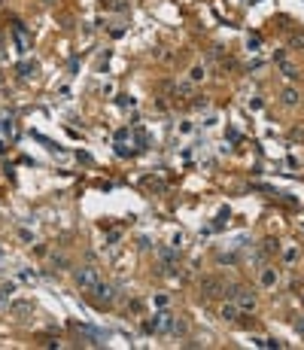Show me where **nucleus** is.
<instances>
[{
	"label": "nucleus",
	"instance_id": "17",
	"mask_svg": "<svg viewBox=\"0 0 304 350\" xmlns=\"http://www.w3.org/2000/svg\"><path fill=\"white\" fill-rule=\"evenodd\" d=\"M277 250H280V244H277L274 238H268V241H265V253H277Z\"/></svg>",
	"mask_w": 304,
	"mask_h": 350
},
{
	"label": "nucleus",
	"instance_id": "9",
	"mask_svg": "<svg viewBox=\"0 0 304 350\" xmlns=\"http://www.w3.org/2000/svg\"><path fill=\"white\" fill-rule=\"evenodd\" d=\"M280 100H283L286 107H295V104H298V92H295L292 85H286V88H283V95H280Z\"/></svg>",
	"mask_w": 304,
	"mask_h": 350
},
{
	"label": "nucleus",
	"instance_id": "14",
	"mask_svg": "<svg viewBox=\"0 0 304 350\" xmlns=\"http://www.w3.org/2000/svg\"><path fill=\"white\" fill-rule=\"evenodd\" d=\"M33 70H37V61H31V64H28V61H25V64H18V73H21V76H33Z\"/></svg>",
	"mask_w": 304,
	"mask_h": 350
},
{
	"label": "nucleus",
	"instance_id": "1",
	"mask_svg": "<svg viewBox=\"0 0 304 350\" xmlns=\"http://www.w3.org/2000/svg\"><path fill=\"white\" fill-rule=\"evenodd\" d=\"M73 280H76V286H80L82 292H92V289L97 286L100 274H97V268H95V265H80V268L73 271Z\"/></svg>",
	"mask_w": 304,
	"mask_h": 350
},
{
	"label": "nucleus",
	"instance_id": "18",
	"mask_svg": "<svg viewBox=\"0 0 304 350\" xmlns=\"http://www.w3.org/2000/svg\"><path fill=\"white\" fill-rule=\"evenodd\" d=\"M18 238H21V241H25V244H33V234H31L28 229H21V232H18Z\"/></svg>",
	"mask_w": 304,
	"mask_h": 350
},
{
	"label": "nucleus",
	"instance_id": "11",
	"mask_svg": "<svg viewBox=\"0 0 304 350\" xmlns=\"http://www.w3.org/2000/svg\"><path fill=\"white\" fill-rule=\"evenodd\" d=\"M16 292V286L13 283H0V311L6 308V301H9V296Z\"/></svg>",
	"mask_w": 304,
	"mask_h": 350
},
{
	"label": "nucleus",
	"instance_id": "22",
	"mask_svg": "<svg viewBox=\"0 0 304 350\" xmlns=\"http://www.w3.org/2000/svg\"><path fill=\"white\" fill-rule=\"evenodd\" d=\"M301 301H304V296H301Z\"/></svg>",
	"mask_w": 304,
	"mask_h": 350
},
{
	"label": "nucleus",
	"instance_id": "16",
	"mask_svg": "<svg viewBox=\"0 0 304 350\" xmlns=\"http://www.w3.org/2000/svg\"><path fill=\"white\" fill-rule=\"evenodd\" d=\"M289 46H292V49H304V33H292V37H289Z\"/></svg>",
	"mask_w": 304,
	"mask_h": 350
},
{
	"label": "nucleus",
	"instance_id": "2",
	"mask_svg": "<svg viewBox=\"0 0 304 350\" xmlns=\"http://www.w3.org/2000/svg\"><path fill=\"white\" fill-rule=\"evenodd\" d=\"M228 299L231 301H238V308H240V314H246V311H256V292H250V289H243V286H228Z\"/></svg>",
	"mask_w": 304,
	"mask_h": 350
},
{
	"label": "nucleus",
	"instance_id": "12",
	"mask_svg": "<svg viewBox=\"0 0 304 350\" xmlns=\"http://www.w3.org/2000/svg\"><path fill=\"white\" fill-rule=\"evenodd\" d=\"M189 88H192V83H179V85H174L171 92H174V98L176 100H186L189 98Z\"/></svg>",
	"mask_w": 304,
	"mask_h": 350
},
{
	"label": "nucleus",
	"instance_id": "3",
	"mask_svg": "<svg viewBox=\"0 0 304 350\" xmlns=\"http://www.w3.org/2000/svg\"><path fill=\"white\" fill-rule=\"evenodd\" d=\"M92 299H95L97 308H110V304L116 301V286H112V283H100V280H97V286L92 289Z\"/></svg>",
	"mask_w": 304,
	"mask_h": 350
},
{
	"label": "nucleus",
	"instance_id": "8",
	"mask_svg": "<svg viewBox=\"0 0 304 350\" xmlns=\"http://www.w3.org/2000/svg\"><path fill=\"white\" fill-rule=\"evenodd\" d=\"M298 256H301V250H298V244H286V247H283V262H286V265H292V262H298Z\"/></svg>",
	"mask_w": 304,
	"mask_h": 350
},
{
	"label": "nucleus",
	"instance_id": "20",
	"mask_svg": "<svg viewBox=\"0 0 304 350\" xmlns=\"http://www.w3.org/2000/svg\"><path fill=\"white\" fill-rule=\"evenodd\" d=\"M43 3H46V6H52V3H55V0H43Z\"/></svg>",
	"mask_w": 304,
	"mask_h": 350
},
{
	"label": "nucleus",
	"instance_id": "5",
	"mask_svg": "<svg viewBox=\"0 0 304 350\" xmlns=\"http://www.w3.org/2000/svg\"><path fill=\"white\" fill-rule=\"evenodd\" d=\"M198 289L204 292L207 299H210V296H222V292H225V280H222V277H201Z\"/></svg>",
	"mask_w": 304,
	"mask_h": 350
},
{
	"label": "nucleus",
	"instance_id": "10",
	"mask_svg": "<svg viewBox=\"0 0 304 350\" xmlns=\"http://www.w3.org/2000/svg\"><path fill=\"white\" fill-rule=\"evenodd\" d=\"M204 76H207V70H204V67H201V64H192V67H189V83H201V80H204Z\"/></svg>",
	"mask_w": 304,
	"mask_h": 350
},
{
	"label": "nucleus",
	"instance_id": "6",
	"mask_svg": "<svg viewBox=\"0 0 304 350\" xmlns=\"http://www.w3.org/2000/svg\"><path fill=\"white\" fill-rule=\"evenodd\" d=\"M159 259H161L164 271H174L176 268V247H164V250H159Z\"/></svg>",
	"mask_w": 304,
	"mask_h": 350
},
{
	"label": "nucleus",
	"instance_id": "15",
	"mask_svg": "<svg viewBox=\"0 0 304 350\" xmlns=\"http://www.w3.org/2000/svg\"><path fill=\"white\" fill-rule=\"evenodd\" d=\"M192 107H195V110H207V107H210V98H204V95H195Z\"/></svg>",
	"mask_w": 304,
	"mask_h": 350
},
{
	"label": "nucleus",
	"instance_id": "7",
	"mask_svg": "<svg viewBox=\"0 0 304 350\" xmlns=\"http://www.w3.org/2000/svg\"><path fill=\"white\" fill-rule=\"evenodd\" d=\"M219 317H222V320H240V308H238V301H231V299H228V301L222 304Z\"/></svg>",
	"mask_w": 304,
	"mask_h": 350
},
{
	"label": "nucleus",
	"instance_id": "19",
	"mask_svg": "<svg viewBox=\"0 0 304 350\" xmlns=\"http://www.w3.org/2000/svg\"><path fill=\"white\" fill-rule=\"evenodd\" d=\"M225 219H228V207H222V210H219V217H216V225H222Z\"/></svg>",
	"mask_w": 304,
	"mask_h": 350
},
{
	"label": "nucleus",
	"instance_id": "13",
	"mask_svg": "<svg viewBox=\"0 0 304 350\" xmlns=\"http://www.w3.org/2000/svg\"><path fill=\"white\" fill-rule=\"evenodd\" d=\"M280 70H283L286 80H295V76H298V67L292 64V61H280Z\"/></svg>",
	"mask_w": 304,
	"mask_h": 350
},
{
	"label": "nucleus",
	"instance_id": "4",
	"mask_svg": "<svg viewBox=\"0 0 304 350\" xmlns=\"http://www.w3.org/2000/svg\"><path fill=\"white\" fill-rule=\"evenodd\" d=\"M277 283H280V271L274 265H262L258 268V286L262 289H274Z\"/></svg>",
	"mask_w": 304,
	"mask_h": 350
},
{
	"label": "nucleus",
	"instance_id": "21",
	"mask_svg": "<svg viewBox=\"0 0 304 350\" xmlns=\"http://www.w3.org/2000/svg\"><path fill=\"white\" fill-rule=\"evenodd\" d=\"M3 152H6V146H0V155H3Z\"/></svg>",
	"mask_w": 304,
	"mask_h": 350
}]
</instances>
